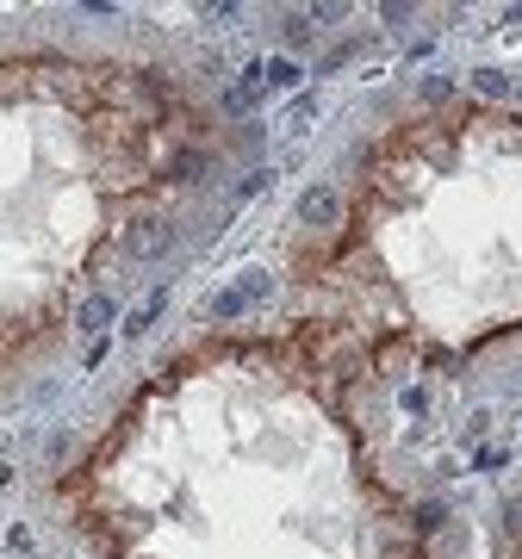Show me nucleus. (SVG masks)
Returning a JSON list of instances; mask_svg holds the SVG:
<instances>
[{
    "instance_id": "nucleus-1",
    "label": "nucleus",
    "mask_w": 522,
    "mask_h": 559,
    "mask_svg": "<svg viewBox=\"0 0 522 559\" xmlns=\"http://www.w3.org/2000/svg\"><path fill=\"white\" fill-rule=\"evenodd\" d=\"M448 150L454 162L442 156L417 175L399 143L355 193L336 274H311L342 299L355 330L479 342L522 318V224H503L510 205H522V138L498 124L479 175H461V131H448Z\"/></svg>"
}]
</instances>
